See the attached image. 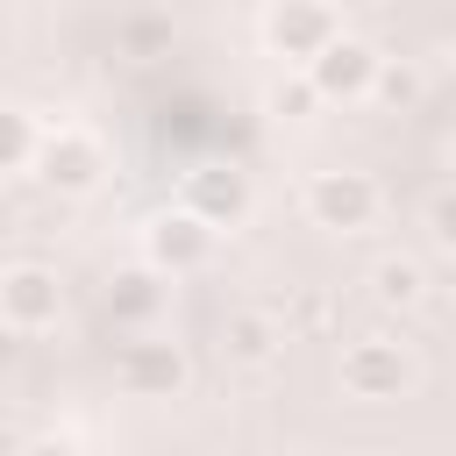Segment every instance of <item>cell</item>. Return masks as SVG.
<instances>
[{
	"label": "cell",
	"instance_id": "cell-12",
	"mask_svg": "<svg viewBox=\"0 0 456 456\" xmlns=\"http://www.w3.org/2000/svg\"><path fill=\"white\" fill-rule=\"evenodd\" d=\"M370 299H378L385 314H413V306L428 299V271H420L413 256H385V264L370 271Z\"/></svg>",
	"mask_w": 456,
	"mask_h": 456
},
{
	"label": "cell",
	"instance_id": "cell-15",
	"mask_svg": "<svg viewBox=\"0 0 456 456\" xmlns=\"http://www.w3.org/2000/svg\"><path fill=\"white\" fill-rule=\"evenodd\" d=\"M264 107H271V114H285V121H299V114H314L321 100H314V86H306L299 71H278V78H271V93H264Z\"/></svg>",
	"mask_w": 456,
	"mask_h": 456
},
{
	"label": "cell",
	"instance_id": "cell-22",
	"mask_svg": "<svg viewBox=\"0 0 456 456\" xmlns=\"http://www.w3.org/2000/svg\"><path fill=\"white\" fill-rule=\"evenodd\" d=\"M264 7H285V0H264Z\"/></svg>",
	"mask_w": 456,
	"mask_h": 456
},
{
	"label": "cell",
	"instance_id": "cell-3",
	"mask_svg": "<svg viewBox=\"0 0 456 456\" xmlns=\"http://www.w3.org/2000/svg\"><path fill=\"white\" fill-rule=\"evenodd\" d=\"M413 378H420V363H413V349H406V342H392V335H356V342L342 349V392H349V399H363V406L406 399V392H413Z\"/></svg>",
	"mask_w": 456,
	"mask_h": 456
},
{
	"label": "cell",
	"instance_id": "cell-13",
	"mask_svg": "<svg viewBox=\"0 0 456 456\" xmlns=\"http://www.w3.org/2000/svg\"><path fill=\"white\" fill-rule=\"evenodd\" d=\"M420 93H428V78H420L406 57H378V78H370V100H378V107L413 114V107H420Z\"/></svg>",
	"mask_w": 456,
	"mask_h": 456
},
{
	"label": "cell",
	"instance_id": "cell-19",
	"mask_svg": "<svg viewBox=\"0 0 456 456\" xmlns=\"http://www.w3.org/2000/svg\"><path fill=\"white\" fill-rule=\"evenodd\" d=\"M7 363H14V335L0 328V370H7Z\"/></svg>",
	"mask_w": 456,
	"mask_h": 456
},
{
	"label": "cell",
	"instance_id": "cell-14",
	"mask_svg": "<svg viewBox=\"0 0 456 456\" xmlns=\"http://www.w3.org/2000/svg\"><path fill=\"white\" fill-rule=\"evenodd\" d=\"M36 114H21V107H7L0 100V171H21L28 157H36Z\"/></svg>",
	"mask_w": 456,
	"mask_h": 456
},
{
	"label": "cell",
	"instance_id": "cell-5",
	"mask_svg": "<svg viewBox=\"0 0 456 456\" xmlns=\"http://www.w3.org/2000/svg\"><path fill=\"white\" fill-rule=\"evenodd\" d=\"M185 378H192L185 349H178V342H164L157 328H150V335H128V342L114 349V385H121L128 399H178V392H185Z\"/></svg>",
	"mask_w": 456,
	"mask_h": 456
},
{
	"label": "cell",
	"instance_id": "cell-2",
	"mask_svg": "<svg viewBox=\"0 0 456 456\" xmlns=\"http://www.w3.org/2000/svg\"><path fill=\"white\" fill-rule=\"evenodd\" d=\"M299 207H306V221L328 228V235H363V228L378 221L385 192H378L370 171H342V164H335V171H314V178H306Z\"/></svg>",
	"mask_w": 456,
	"mask_h": 456
},
{
	"label": "cell",
	"instance_id": "cell-1",
	"mask_svg": "<svg viewBox=\"0 0 456 456\" xmlns=\"http://www.w3.org/2000/svg\"><path fill=\"white\" fill-rule=\"evenodd\" d=\"M36 178L50 185V192H64V200H86V192H100V178H107V142L86 128V121H57V128H43L36 135Z\"/></svg>",
	"mask_w": 456,
	"mask_h": 456
},
{
	"label": "cell",
	"instance_id": "cell-8",
	"mask_svg": "<svg viewBox=\"0 0 456 456\" xmlns=\"http://www.w3.org/2000/svg\"><path fill=\"white\" fill-rule=\"evenodd\" d=\"M299 78L314 86V100H342V107H356V100H370V78H378V50L363 43V36H335L321 57H306L299 64Z\"/></svg>",
	"mask_w": 456,
	"mask_h": 456
},
{
	"label": "cell",
	"instance_id": "cell-9",
	"mask_svg": "<svg viewBox=\"0 0 456 456\" xmlns=\"http://www.w3.org/2000/svg\"><path fill=\"white\" fill-rule=\"evenodd\" d=\"M335 36H342V21H335L328 0H285V7H264V43H271V57L292 64V71H299L306 57H321Z\"/></svg>",
	"mask_w": 456,
	"mask_h": 456
},
{
	"label": "cell",
	"instance_id": "cell-20",
	"mask_svg": "<svg viewBox=\"0 0 456 456\" xmlns=\"http://www.w3.org/2000/svg\"><path fill=\"white\" fill-rule=\"evenodd\" d=\"M0 100H7V64H0Z\"/></svg>",
	"mask_w": 456,
	"mask_h": 456
},
{
	"label": "cell",
	"instance_id": "cell-4",
	"mask_svg": "<svg viewBox=\"0 0 456 456\" xmlns=\"http://www.w3.org/2000/svg\"><path fill=\"white\" fill-rule=\"evenodd\" d=\"M178 207L192 214V221H207L214 235L221 228H242L249 221V207H256V178L242 171V164H192L185 171V185H178Z\"/></svg>",
	"mask_w": 456,
	"mask_h": 456
},
{
	"label": "cell",
	"instance_id": "cell-17",
	"mask_svg": "<svg viewBox=\"0 0 456 456\" xmlns=\"http://www.w3.org/2000/svg\"><path fill=\"white\" fill-rule=\"evenodd\" d=\"M157 36H164V21H135V28H128V43H135V50H150Z\"/></svg>",
	"mask_w": 456,
	"mask_h": 456
},
{
	"label": "cell",
	"instance_id": "cell-10",
	"mask_svg": "<svg viewBox=\"0 0 456 456\" xmlns=\"http://www.w3.org/2000/svg\"><path fill=\"white\" fill-rule=\"evenodd\" d=\"M164 306H171V278H157V271H142V264L114 271V285H107V321H114V328L150 335V328L164 321Z\"/></svg>",
	"mask_w": 456,
	"mask_h": 456
},
{
	"label": "cell",
	"instance_id": "cell-11",
	"mask_svg": "<svg viewBox=\"0 0 456 456\" xmlns=\"http://www.w3.org/2000/svg\"><path fill=\"white\" fill-rule=\"evenodd\" d=\"M221 349H228V363L264 370V363H278V349H285V321H278L271 306H235L228 328H221Z\"/></svg>",
	"mask_w": 456,
	"mask_h": 456
},
{
	"label": "cell",
	"instance_id": "cell-7",
	"mask_svg": "<svg viewBox=\"0 0 456 456\" xmlns=\"http://www.w3.org/2000/svg\"><path fill=\"white\" fill-rule=\"evenodd\" d=\"M57 314H64V285L50 264H7L0 271V328L7 335H43V328H57Z\"/></svg>",
	"mask_w": 456,
	"mask_h": 456
},
{
	"label": "cell",
	"instance_id": "cell-6",
	"mask_svg": "<svg viewBox=\"0 0 456 456\" xmlns=\"http://www.w3.org/2000/svg\"><path fill=\"white\" fill-rule=\"evenodd\" d=\"M214 228L207 221H192L185 207H164L150 228H142V271H157V278H192V271H207L214 264Z\"/></svg>",
	"mask_w": 456,
	"mask_h": 456
},
{
	"label": "cell",
	"instance_id": "cell-18",
	"mask_svg": "<svg viewBox=\"0 0 456 456\" xmlns=\"http://www.w3.org/2000/svg\"><path fill=\"white\" fill-rule=\"evenodd\" d=\"M21 456H78V449H71V442H28Z\"/></svg>",
	"mask_w": 456,
	"mask_h": 456
},
{
	"label": "cell",
	"instance_id": "cell-16",
	"mask_svg": "<svg viewBox=\"0 0 456 456\" xmlns=\"http://www.w3.org/2000/svg\"><path fill=\"white\" fill-rule=\"evenodd\" d=\"M428 242H435L442 256L456 249V207H449V192H435V200H428Z\"/></svg>",
	"mask_w": 456,
	"mask_h": 456
},
{
	"label": "cell",
	"instance_id": "cell-21",
	"mask_svg": "<svg viewBox=\"0 0 456 456\" xmlns=\"http://www.w3.org/2000/svg\"><path fill=\"white\" fill-rule=\"evenodd\" d=\"M271 456H306V449H271Z\"/></svg>",
	"mask_w": 456,
	"mask_h": 456
}]
</instances>
